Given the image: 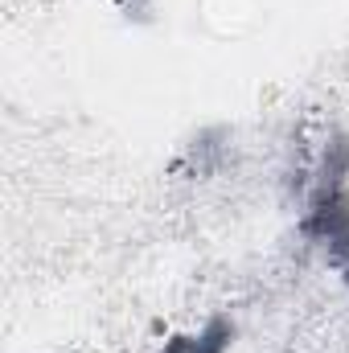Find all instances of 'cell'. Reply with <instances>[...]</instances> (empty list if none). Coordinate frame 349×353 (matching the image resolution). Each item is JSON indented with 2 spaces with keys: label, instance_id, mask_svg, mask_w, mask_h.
Returning <instances> with one entry per match:
<instances>
[{
  "label": "cell",
  "instance_id": "cell-1",
  "mask_svg": "<svg viewBox=\"0 0 349 353\" xmlns=\"http://www.w3.org/2000/svg\"><path fill=\"white\" fill-rule=\"evenodd\" d=\"M226 341H230V329L218 321V325H210L201 337H181V341H173L169 353H222Z\"/></svg>",
  "mask_w": 349,
  "mask_h": 353
}]
</instances>
